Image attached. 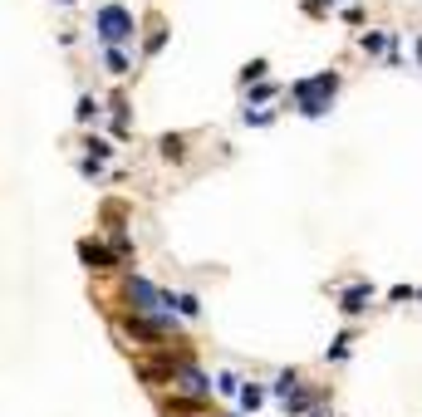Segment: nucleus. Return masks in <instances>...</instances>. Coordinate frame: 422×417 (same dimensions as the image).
<instances>
[{
  "mask_svg": "<svg viewBox=\"0 0 422 417\" xmlns=\"http://www.w3.org/2000/svg\"><path fill=\"white\" fill-rule=\"evenodd\" d=\"M334 89H339V74H315V79H300L295 84V104H300V113H310V118H319L324 108H329V99H334Z\"/></svg>",
  "mask_w": 422,
  "mask_h": 417,
  "instance_id": "f257e3e1",
  "label": "nucleus"
},
{
  "mask_svg": "<svg viewBox=\"0 0 422 417\" xmlns=\"http://www.w3.org/2000/svg\"><path fill=\"white\" fill-rule=\"evenodd\" d=\"M74 113H79V123H89V118L99 113V104H94V99H79V108H74Z\"/></svg>",
  "mask_w": 422,
  "mask_h": 417,
  "instance_id": "f8f14e48",
  "label": "nucleus"
},
{
  "mask_svg": "<svg viewBox=\"0 0 422 417\" xmlns=\"http://www.w3.org/2000/svg\"><path fill=\"white\" fill-rule=\"evenodd\" d=\"M64 5H69V0H64Z\"/></svg>",
  "mask_w": 422,
  "mask_h": 417,
  "instance_id": "dca6fc26",
  "label": "nucleus"
},
{
  "mask_svg": "<svg viewBox=\"0 0 422 417\" xmlns=\"http://www.w3.org/2000/svg\"><path fill=\"white\" fill-rule=\"evenodd\" d=\"M162 417H211L207 398H162Z\"/></svg>",
  "mask_w": 422,
  "mask_h": 417,
  "instance_id": "20e7f679",
  "label": "nucleus"
},
{
  "mask_svg": "<svg viewBox=\"0 0 422 417\" xmlns=\"http://www.w3.org/2000/svg\"><path fill=\"white\" fill-rule=\"evenodd\" d=\"M123 295H128V305H133V314H152L157 305H162V295L143 280V275H128V285H123Z\"/></svg>",
  "mask_w": 422,
  "mask_h": 417,
  "instance_id": "7ed1b4c3",
  "label": "nucleus"
},
{
  "mask_svg": "<svg viewBox=\"0 0 422 417\" xmlns=\"http://www.w3.org/2000/svg\"><path fill=\"white\" fill-rule=\"evenodd\" d=\"M162 305H177V314H197V295H162Z\"/></svg>",
  "mask_w": 422,
  "mask_h": 417,
  "instance_id": "1a4fd4ad",
  "label": "nucleus"
},
{
  "mask_svg": "<svg viewBox=\"0 0 422 417\" xmlns=\"http://www.w3.org/2000/svg\"><path fill=\"white\" fill-rule=\"evenodd\" d=\"M344 353H349V334H339V339H334V349H329V358H344Z\"/></svg>",
  "mask_w": 422,
  "mask_h": 417,
  "instance_id": "4468645a",
  "label": "nucleus"
},
{
  "mask_svg": "<svg viewBox=\"0 0 422 417\" xmlns=\"http://www.w3.org/2000/svg\"><path fill=\"white\" fill-rule=\"evenodd\" d=\"M99 35L108 40V49H118V40L133 35V15H128L123 5H104V10H99Z\"/></svg>",
  "mask_w": 422,
  "mask_h": 417,
  "instance_id": "f03ea898",
  "label": "nucleus"
},
{
  "mask_svg": "<svg viewBox=\"0 0 422 417\" xmlns=\"http://www.w3.org/2000/svg\"><path fill=\"white\" fill-rule=\"evenodd\" d=\"M418 64H422V40H418Z\"/></svg>",
  "mask_w": 422,
  "mask_h": 417,
  "instance_id": "2eb2a0df",
  "label": "nucleus"
},
{
  "mask_svg": "<svg viewBox=\"0 0 422 417\" xmlns=\"http://www.w3.org/2000/svg\"><path fill=\"white\" fill-rule=\"evenodd\" d=\"M162 157L182 162V157H187V138H172V133H167V138H162Z\"/></svg>",
  "mask_w": 422,
  "mask_h": 417,
  "instance_id": "6e6552de",
  "label": "nucleus"
},
{
  "mask_svg": "<svg viewBox=\"0 0 422 417\" xmlns=\"http://www.w3.org/2000/svg\"><path fill=\"white\" fill-rule=\"evenodd\" d=\"M368 300H373V290H368V285H354V290H344V305H339V310L358 314V310H368Z\"/></svg>",
  "mask_w": 422,
  "mask_h": 417,
  "instance_id": "0eeeda50",
  "label": "nucleus"
},
{
  "mask_svg": "<svg viewBox=\"0 0 422 417\" xmlns=\"http://www.w3.org/2000/svg\"><path fill=\"white\" fill-rule=\"evenodd\" d=\"M265 69H270V64H265V59H251V64H246V69H241V79H246V84H251V79H260V74H265Z\"/></svg>",
  "mask_w": 422,
  "mask_h": 417,
  "instance_id": "9b49d317",
  "label": "nucleus"
},
{
  "mask_svg": "<svg viewBox=\"0 0 422 417\" xmlns=\"http://www.w3.org/2000/svg\"><path fill=\"white\" fill-rule=\"evenodd\" d=\"M172 378H182V388H187L192 398H202V393H207V373H197L187 358H177V373H172Z\"/></svg>",
  "mask_w": 422,
  "mask_h": 417,
  "instance_id": "423d86ee",
  "label": "nucleus"
},
{
  "mask_svg": "<svg viewBox=\"0 0 422 417\" xmlns=\"http://www.w3.org/2000/svg\"><path fill=\"white\" fill-rule=\"evenodd\" d=\"M108 69H113V74H128V54H123V49H108Z\"/></svg>",
  "mask_w": 422,
  "mask_h": 417,
  "instance_id": "9d476101",
  "label": "nucleus"
},
{
  "mask_svg": "<svg viewBox=\"0 0 422 417\" xmlns=\"http://www.w3.org/2000/svg\"><path fill=\"white\" fill-rule=\"evenodd\" d=\"M79 255H84L89 270H113V265H118V250H108V246H99V241H84Z\"/></svg>",
  "mask_w": 422,
  "mask_h": 417,
  "instance_id": "39448f33",
  "label": "nucleus"
},
{
  "mask_svg": "<svg viewBox=\"0 0 422 417\" xmlns=\"http://www.w3.org/2000/svg\"><path fill=\"white\" fill-rule=\"evenodd\" d=\"M260 398H265L260 388H241V403H246V408H260Z\"/></svg>",
  "mask_w": 422,
  "mask_h": 417,
  "instance_id": "ddd939ff",
  "label": "nucleus"
}]
</instances>
